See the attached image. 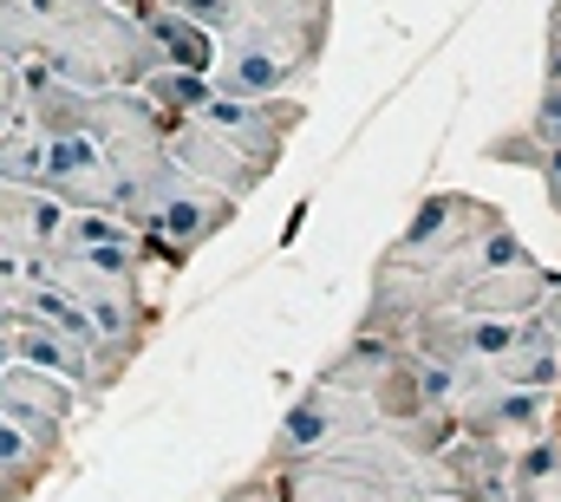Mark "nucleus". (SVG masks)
Listing matches in <instances>:
<instances>
[{"instance_id":"obj_6","label":"nucleus","mask_w":561,"mask_h":502,"mask_svg":"<svg viewBox=\"0 0 561 502\" xmlns=\"http://www.w3.org/2000/svg\"><path fill=\"white\" fill-rule=\"evenodd\" d=\"M444 411H450L457 431H483L496 444H523V437L561 424V385H503V378L470 373L457 378Z\"/></svg>"},{"instance_id":"obj_19","label":"nucleus","mask_w":561,"mask_h":502,"mask_svg":"<svg viewBox=\"0 0 561 502\" xmlns=\"http://www.w3.org/2000/svg\"><path fill=\"white\" fill-rule=\"evenodd\" d=\"M20 118V59H0V130Z\"/></svg>"},{"instance_id":"obj_1","label":"nucleus","mask_w":561,"mask_h":502,"mask_svg":"<svg viewBox=\"0 0 561 502\" xmlns=\"http://www.w3.org/2000/svg\"><path fill=\"white\" fill-rule=\"evenodd\" d=\"M300 118H307V105L294 92L287 99H222V92H209L190 118L170 125V163L203 176L209 190L249 203L280 170Z\"/></svg>"},{"instance_id":"obj_11","label":"nucleus","mask_w":561,"mask_h":502,"mask_svg":"<svg viewBox=\"0 0 561 502\" xmlns=\"http://www.w3.org/2000/svg\"><path fill=\"white\" fill-rule=\"evenodd\" d=\"M549 287H556V267L542 254H529V242H516V249L496 254L483 274H470L457 307L463 313H490V320H523V313H536L549 300Z\"/></svg>"},{"instance_id":"obj_12","label":"nucleus","mask_w":561,"mask_h":502,"mask_svg":"<svg viewBox=\"0 0 561 502\" xmlns=\"http://www.w3.org/2000/svg\"><path fill=\"white\" fill-rule=\"evenodd\" d=\"M66 229H72V209L33 183H0V254H20V261H46L53 249H66Z\"/></svg>"},{"instance_id":"obj_20","label":"nucleus","mask_w":561,"mask_h":502,"mask_svg":"<svg viewBox=\"0 0 561 502\" xmlns=\"http://www.w3.org/2000/svg\"><path fill=\"white\" fill-rule=\"evenodd\" d=\"M536 320L549 327V340H556V373H561V267H556V287H549V300L536 307Z\"/></svg>"},{"instance_id":"obj_14","label":"nucleus","mask_w":561,"mask_h":502,"mask_svg":"<svg viewBox=\"0 0 561 502\" xmlns=\"http://www.w3.org/2000/svg\"><path fill=\"white\" fill-rule=\"evenodd\" d=\"M59 470V457L53 450H39L20 424H7L0 418V502H26L46 477Z\"/></svg>"},{"instance_id":"obj_3","label":"nucleus","mask_w":561,"mask_h":502,"mask_svg":"<svg viewBox=\"0 0 561 502\" xmlns=\"http://www.w3.org/2000/svg\"><path fill=\"white\" fill-rule=\"evenodd\" d=\"M262 477L280 502H419L431 483V457L405 450L392 431H373L307 457H280Z\"/></svg>"},{"instance_id":"obj_10","label":"nucleus","mask_w":561,"mask_h":502,"mask_svg":"<svg viewBox=\"0 0 561 502\" xmlns=\"http://www.w3.org/2000/svg\"><path fill=\"white\" fill-rule=\"evenodd\" d=\"M320 59L280 46V39H216V59H209V92L222 99H287L294 85L313 79Z\"/></svg>"},{"instance_id":"obj_13","label":"nucleus","mask_w":561,"mask_h":502,"mask_svg":"<svg viewBox=\"0 0 561 502\" xmlns=\"http://www.w3.org/2000/svg\"><path fill=\"white\" fill-rule=\"evenodd\" d=\"M503 502H561V424L510 444V457H503Z\"/></svg>"},{"instance_id":"obj_18","label":"nucleus","mask_w":561,"mask_h":502,"mask_svg":"<svg viewBox=\"0 0 561 502\" xmlns=\"http://www.w3.org/2000/svg\"><path fill=\"white\" fill-rule=\"evenodd\" d=\"M523 137L529 144H561V85H542V99H536V112L523 118Z\"/></svg>"},{"instance_id":"obj_15","label":"nucleus","mask_w":561,"mask_h":502,"mask_svg":"<svg viewBox=\"0 0 561 502\" xmlns=\"http://www.w3.org/2000/svg\"><path fill=\"white\" fill-rule=\"evenodd\" d=\"M138 20H144V33L157 39L163 66H183V72H209V59H216V39H209L196 20H183V13H170V7H144Z\"/></svg>"},{"instance_id":"obj_2","label":"nucleus","mask_w":561,"mask_h":502,"mask_svg":"<svg viewBox=\"0 0 561 502\" xmlns=\"http://www.w3.org/2000/svg\"><path fill=\"white\" fill-rule=\"evenodd\" d=\"M26 7H33V53L26 59H39L66 85L118 92V85H144L163 66L144 20L112 0H26Z\"/></svg>"},{"instance_id":"obj_24","label":"nucleus","mask_w":561,"mask_h":502,"mask_svg":"<svg viewBox=\"0 0 561 502\" xmlns=\"http://www.w3.org/2000/svg\"><path fill=\"white\" fill-rule=\"evenodd\" d=\"M549 33H561V0L549 7Z\"/></svg>"},{"instance_id":"obj_8","label":"nucleus","mask_w":561,"mask_h":502,"mask_svg":"<svg viewBox=\"0 0 561 502\" xmlns=\"http://www.w3.org/2000/svg\"><path fill=\"white\" fill-rule=\"evenodd\" d=\"M33 190L59 196L66 209H118V196H125L112 157H105L85 130H39V170H33Z\"/></svg>"},{"instance_id":"obj_21","label":"nucleus","mask_w":561,"mask_h":502,"mask_svg":"<svg viewBox=\"0 0 561 502\" xmlns=\"http://www.w3.org/2000/svg\"><path fill=\"white\" fill-rule=\"evenodd\" d=\"M222 502H280V497L268 490V477H249V483H236Z\"/></svg>"},{"instance_id":"obj_4","label":"nucleus","mask_w":561,"mask_h":502,"mask_svg":"<svg viewBox=\"0 0 561 502\" xmlns=\"http://www.w3.org/2000/svg\"><path fill=\"white\" fill-rule=\"evenodd\" d=\"M118 216H125L144 242L170 261V267H190L196 254L242 216V203L222 196V190H209L203 176L163 163V170H150L144 183H131V190L118 196Z\"/></svg>"},{"instance_id":"obj_9","label":"nucleus","mask_w":561,"mask_h":502,"mask_svg":"<svg viewBox=\"0 0 561 502\" xmlns=\"http://www.w3.org/2000/svg\"><path fill=\"white\" fill-rule=\"evenodd\" d=\"M79 411H85V398H79L66 378L39 373V366H26V360H0V418L20 424L39 450L66 457V431H72Z\"/></svg>"},{"instance_id":"obj_17","label":"nucleus","mask_w":561,"mask_h":502,"mask_svg":"<svg viewBox=\"0 0 561 502\" xmlns=\"http://www.w3.org/2000/svg\"><path fill=\"white\" fill-rule=\"evenodd\" d=\"M26 53H33V7L0 0V59H26Z\"/></svg>"},{"instance_id":"obj_23","label":"nucleus","mask_w":561,"mask_h":502,"mask_svg":"<svg viewBox=\"0 0 561 502\" xmlns=\"http://www.w3.org/2000/svg\"><path fill=\"white\" fill-rule=\"evenodd\" d=\"M112 7H125V13H144V7H157V0H112Z\"/></svg>"},{"instance_id":"obj_7","label":"nucleus","mask_w":561,"mask_h":502,"mask_svg":"<svg viewBox=\"0 0 561 502\" xmlns=\"http://www.w3.org/2000/svg\"><path fill=\"white\" fill-rule=\"evenodd\" d=\"M503 223H510V216H503L496 203H483V196H470V190H437V196H424L419 209H412V223L386 242L379 261L424 267V261H444V254L483 242V236H490V229H503Z\"/></svg>"},{"instance_id":"obj_22","label":"nucleus","mask_w":561,"mask_h":502,"mask_svg":"<svg viewBox=\"0 0 561 502\" xmlns=\"http://www.w3.org/2000/svg\"><path fill=\"white\" fill-rule=\"evenodd\" d=\"M542 85H561V33H549L542 46Z\"/></svg>"},{"instance_id":"obj_16","label":"nucleus","mask_w":561,"mask_h":502,"mask_svg":"<svg viewBox=\"0 0 561 502\" xmlns=\"http://www.w3.org/2000/svg\"><path fill=\"white\" fill-rule=\"evenodd\" d=\"M144 99L163 112V125H176V118H190L203 99H209V72H183V66H157L150 79L138 85Z\"/></svg>"},{"instance_id":"obj_5","label":"nucleus","mask_w":561,"mask_h":502,"mask_svg":"<svg viewBox=\"0 0 561 502\" xmlns=\"http://www.w3.org/2000/svg\"><path fill=\"white\" fill-rule=\"evenodd\" d=\"M373 431H386V424H379V411H373L359 391H346L340 378L313 373L294 398H287V411H280V431H275V444H268V464L327 450V444H346V437H373Z\"/></svg>"}]
</instances>
